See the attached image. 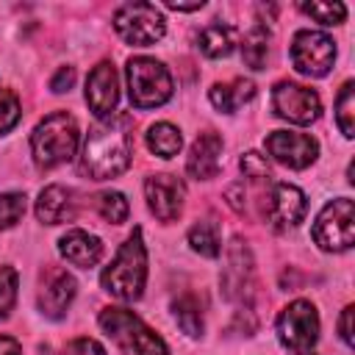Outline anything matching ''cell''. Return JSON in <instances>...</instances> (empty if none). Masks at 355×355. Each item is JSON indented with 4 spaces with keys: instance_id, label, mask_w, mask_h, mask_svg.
Returning a JSON list of instances; mask_svg holds the SVG:
<instances>
[{
    "instance_id": "13",
    "label": "cell",
    "mask_w": 355,
    "mask_h": 355,
    "mask_svg": "<svg viewBox=\"0 0 355 355\" xmlns=\"http://www.w3.org/2000/svg\"><path fill=\"white\" fill-rule=\"evenodd\" d=\"M144 197L150 211L161 219V222H172L180 216L183 211V197H186V186L180 178L175 175H150L144 183Z\"/></svg>"
},
{
    "instance_id": "37",
    "label": "cell",
    "mask_w": 355,
    "mask_h": 355,
    "mask_svg": "<svg viewBox=\"0 0 355 355\" xmlns=\"http://www.w3.org/2000/svg\"><path fill=\"white\" fill-rule=\"evenodd\" d=\"M166 8H172V11H197V8H202V0L200 3H166Z\"/></svg>"
},
{
    "instance_id": "27",
    "label": "cell",
    "mask_w": 355,
    "mask_h": 355,
    "mask_svg": "<svg viewBox=\"0 0 355 355\" xmlns=\"http://www.w3.org/2000/svg\"><path fill=\"white\" fill-rule=\"evenodd\" d=\"M97 211H100V216H103L105 222L119 225V222L128 219L130 205H128V200H125L122 191H100V194H97Z\"/></svg>"
},
{
    "instance_id": "7",
    "label": "cell",
    "mask_w": 355,
    "mask_h": 355,
    "mask_svg": "<svg viewBox=\"0 0 355 355\" xmlns=\"http://www.w3.org/2000/svg\"><path fill=\"white\" fill-rule=\"evenodd\" d=\"M114 28L128 44L147 47L164 36L166 22L153 3H125L114 14Z\"/></svg>"
},
{
    "instance_id": "29",
    "label": "cell",
    "mask_w": 355,
    "mask_h": 355,
    "mask_svg": "<svg viewBox=\"0 0 355 355\" xmlns=\"http://www.w3.org/2000/svg\"><path fill=\"white\" fill-rule=\"evenodd\" d=\"M25 214V194L22 191H8L0 194V230L14 227Z\"/></svg>"
},
{
    "instance_id": "1",
    "label": "cell",
    "mask_w": 355,
    "mask_h": 355,
    "mask_svg": "<svg viewBox=\"0 0 355 355\" xmlns=\"http://www.w3.org/2000/svg\"><path fill=\"white\" fill-rule=\"evenodd\" d=\"M133 158V119L128 114H114L100 119L83 141L80 172L92 180H108L122 175Z\"/></svg>"
},
{
    "instance_id": "35",
    "label": "cell",
    "mask_w": 355,
    "mask_h": 355,
    "mask_svg": "<svg viewBox=\"0 0 355 355\" xmlns=\"http://www.w3.org/2000/svg\"><path fill=\"white\" fill-rule=\"evenodd\" d=\"M338 333H341V338H344V344H355V338H352V305H347L344 311H341V319H338Z\"/></svg>"
},
{
    "instance_id": "30",
    "label": "cell",
    "mask_w": 355,
    "mask_h": 355,
    "mask_svg": "<svg viewBox=\"0 0 355 355\" xmlns=\"http://www.w3.org/2000/svg\"><path fill=\"white\" fill-rule=\"evenodd\" d=\"M14 302H17V269L0 266V319L11 313Z\"/></svg>"
},
{
    "instance_id": "25",
    "label": "cell",
    "mask_w": 355,
    "mask_h": 355,
    "mask_svg": "<svg viewBox=\"0 0 355 355\" xmlns=\"http://www.w3.org/2000/svg\"><path fill=\"white\" fill-rule=\"evenodd\" d=\"M172 311H175V319H178V324L186 336H200L202 333V311H200V305L191 294L178 297L172 302Z\"/></svg>"
},
{
    "instance_id": "15",
    "label": "cell",
    "mask_w": 355,
    "mask_h": 355,
    "mask_svg": "<svg viewBox=\"0 0 355 355\" xmlns=\"http://www.w3.org/2000/svg\"><path fill=\"white\" fill-rule=\"evenodd\" d=\"M75 297V277L67 275L64 269H47V275L42 277V288H39V308L44 316L50 319H61L69 308Z\"/></svg>"
},
{
    "instance_id": "32",
    "label": "cell",
    "mask_w": 355,
    "mask_h": 355,
    "mask_svg": "<svg viewBox=\"0 0 355 355\" xmlns=\"http://www.w3.org/2000/svg\"><path fill=\"white\" fill-rule=\"evenodd\" d=\"M239 166H241L244 178H250V180H263V178H269V161H266L261 153H244L241 161H239Z\"/></svg>"
},
{
    "instance_id": "23",
    "label": "cell",
    "mask_w": 355,
    "mask_h": 355,
    "mask_svg": "<svg viewBox=\"0 0 355 355\" xmlns=\"http://www.w3.org/2000/svg\"><path fill=\"white\" fill-rule=\"evenodd\" d=\"M266 53H269V31L263 25H255L241 42V58L250 69H263Z\"/></svg>"
},
{
    "instance_id": "24",
    "label": "cell",
    "mask_w": 355,
    "mask_h": 355,
    "mask_svg": "<svg viewBox=\"0 0 355 355\" xmlns=\"http://www.w3.org/2000/svg\"><path fill=\"white\" fill-rule=\"evenodd\" d=\"M189 244L205 255V258H216L219 255V225L214 219H200L191 230H189Z\"/></svg>"
},
{
    "instance_id": "21",
    "label": "cell",
    "mask_w": 355,
    "mask_h": 355,
    "mask_svg": "<svg viewBox=\"0 0 355 355\" xmlns=\"http://www.w3.org/2000/svg\"><path fill=\"white\" fill-rule=\"evenodd\" d=\"M197 44L200 50L208 55V58H225L230 55L233 44H236V31L230 25H222V22H211L200 31L197 36Z\"/></svg>"
},
{
    "instance_id": "36",
    "label": "cell",
    "mask_w": 355,
    "mask_h": 355,
    "mask_svg": "<svg viewBox=\"0 0 355 355\" xmlns=\"http://www.w3.org/2000/svg\"><path fill=\"white\" fill-rule=\"evenodd\" d=\"M0 355H22V347L11 336H0Z\"/></svg>"
},
{
    "instance_id": "20",
    "label": "cell",
    "mask_w": 355,
    "mask_h": 355,
    "mask_svg": "<svg viewBox=\"0 0 355 355\" xmlns=\"http://www.w3.org/2000/svg\"><path fill=\"white\" fill-rule=\"evenodd\" d=\"M252 94H255V83L247 80V78H236V80H227V83H216V86H211V92H208L211 103H214L219 111H225V114L239 111L247 100H252Z\"/></svg>"
},
{
    "instance_id": "31",
    "label": "cell",
    "mask_w": 355,
    "mask_h": 355,
    "mask_svg": "<svg viewBox=\"0 0 355 355\" xmlns=\"http://www.w3.org/2000/svg\"><path fill=\"white\" fill-rule=\"evenodd\" d=\"M19 119V97L8 89H0V136L11 130Z\"/></svg>"
},
{
    "instance_id": "17",
    "label": "cell",
    "mask_w": 355,
    "mask_h": 355,
    "mask_svg": "<svg viewBox=\"0 0 355 355\" xmlns=\"http://www.w3.org/2000/svg\"><path fill=\"white\" fill-rule=\"evenodd\" d=\"M219 158H222V136L214 133V130H205V133L197 136V141L189 150L186 172L197 180H208V178L216 175Z\"/></svg>"
},
{
    "instance_id": "26",
    "label": "cell",
    "mask_w": 355,
    "mask_h": 355,
    "mask_svg": "<svg viewBox=\"0 0 355 355\" xmlns=\"http://www.w3.org/2000/svg\"><path fill=\"white\" fill-rule=\"evenodd\" d=\"M336 122L347 139L355 136V83L347 80L336 97Z\"/></svg>"
},
{
    "instance_id": "4",
    "label": "cell",
    "mask_w": 355,
    "mask_h": 355,
    "mask_svg": "<svg viewBox=\"0 0 355 355\" xmlns=\"http://www.w3.org/2000/svg\"><path fill=\"white\" fill-rule=\"evenodd\" d=\"M100 327L125 355H166L164 338L128 308H105L100 313Z\"/></svg>"
},
{
    "instance_id": "8",
    "label": "cell",
    "mask_w": 355,
    "mask_h": 355,
    "mask_svg": "<svg viewBox=\"0 0 355 355\" xmlns=\"http://www.w3.org/2000/svg\"><path fill=\"white\" fill-rule=\"evenodd\" d=\"M336 61V42L322 31H297L291 39V64L308 78H322Z\"/></svg>"
},
{
    "instance_id": "2",
    "label": "cell",
    "mask_w": 355,
    "mask_h": 355,
    "mask_svg": "<svg viewBox=\"0 0 355 355\" xmlns=\"http://www.w3.org/2000/svg\"><path fill=\"white\" fill-rule=\"evenodd\" d=\"M144 280H147V250H144V241H141V230L136 227L125 239V244L119 247L114 261L105 266L100 283L111 297L133 302V300L141 297Z\"/></svg>"
},
{
    "instance_id": "3",
    "label": "cell",
    "mask_w": 355,
    "mask_h": 355,
    "mask_svg": "<svg viewBox=\"0 0 355 355\" xmlns=\"http://www.w3.org/2000/svg\"><path fill=\"white\" fill-rule=\"evenodd\" d=\"M78 122L67 111L47 114L31 133V153L39 169H53L58 164H67L75 158L78 150Z\"/></svg>"
},
{
    "instance_id": "34",
    "label": "cell",
    "mask_w": 355,
    "mask_h": 355,
    "mask_svg": "<svg viewBox=\"0 0 355 355\" xmlns=\"http://www.w3.org/2000/svg\"><path fill=\"white\" fill-rule=\"evenodd\" d=\"M72 83H75V69H72V67H58V72H55L53 80H50V89H53L55 94H61V92H69Z\"/></svg>"
},
{
    "instance_id": "18",
    "label": "cell",
    "mask_w": 355,
    "mask_h": 355,
    "mask_svg": "<svg viewBox=\"0 0 355 355\" xmlns=\"http://www.w3.org/2000/svg\"><path fill=\"white\" fill-rule=\"evenodd\" d=\"M58 252L72 263V266H80V269H92L100 258H103V244L97 236L86 233V230H67L61 239H58Z\"/></svg>"
},
{
    "instance_id": "5",
    "label": "cell",
    "mask_w": 355,
    "mask_h": 355,
    "mask_svg": "<svg viewBox=\"0 0 355 355\" xmlns=\"http://www.w3.org/2000/svg\"><path fill=\"white\" fill-rule=\"evenodd\" d=\"M128 94L136 108H155L172 97V78L155 58L136 55L128 61Z\"/></svg>"
},
{
    "instance_id": "38",
    "label": "cell",
    "mask_w": 355,
    "mask_h": 355,
    "mask_svg": "<svg viewBox=\"0 0 355 355\" xmlns=\"http://www.w3.org/2000/svg\"><path fill=\"white\" fill-rule=\"evenodd\" d=\"M294 355H313L311 349H302V352H294Z\"/></svg>"
},
{
    "instance_id": "11",
    "label": "cell",
    "mask_w": 355,
    "mask_h": 355,
    "mask_svg": "<svg viewBox=\"0 0 355 355\" xmlns=\"http://www.w3.org/2000/svg\"><path fill=\"white\" fill-rule=\"evenodd\" d=\"M266 153L288 169H305L316 161L319 141L313 136L297 133V130H272L266 136Z\"/></svg>"
},
{
    "instance_id": "12",
    "label": "cell",
    "mask_w": 355,
    "mask_h": 355,
    "mask_svg": "<svg viewBox=\"0 0 355 355\" xmlns=\"http://www.w3.org/2000/svg\"><path fill=\"white\" fill-rule=\"evenodd\" d=\"M305 211H308V200L291 183H275L263 200V214L275 230L297 227L305 219Z\"/></svg>"
},
{
    "instance_id": "6",
    "label": "cell",
    "mask_w": 355,
    "mask_h": 355,
    "mask_svg": "<svg viewBox=\"0 0 355 355\" xmlns=\"http://www.w3.org/2000/svg\"><path fill=\"white\" fill-rule=\"evenodd\" d=\"M313 241L327 252H344L355 241V208L349 197H338L322 208L313 222Z\"/></svg>"
},
{
    "instance_id": "19",
    "label": "cell",
    "mask_w": 355,
    "mask_h": 355,
    "mask_svg": "<svg viewBox=\"0 0 355 355\" xmlns=\"http://www.w3.org/2000/svg\"><path fill=\"white\" fill-rule=\"evenodd\" d=\"M75 214V200H72V191L64 189V186H47L39 191V200H36V216L39 222L44 225H61V222H69Z\"/></svg>"
},
{
    "instance_id": "22",
    "label": "cell",
    "mask_w": 355,
    "mask_h": 355,
    "mask_svg": "<svg viewBox=\"0 0 355 355\" xmlns=\"http://www.w3.org/2000/svg\"><path fill=\"white\" fill-rule=\"evenodd\" d=\"M180 144H183V136H180V130H178L175 125H169V122H155V125H150V130H147V147H150L155 155L172 158V155L180 153Z\"/></svg>"
},
{
    "instance_id": "9",
    "label": "cell",
    "mask_w": 355,
    "mask_h": 355,
    "mask_svg": "<svg viewBox=\"0 0 355 355\" xmlns=\"http://www.w3.org/2000/svg\"><path fill=\"white\" fill-rule=\"evenodd\" d=\"M277 338L283 347L302 352L311 349L319 338V313L308 300H294L277 316Z\"/></svg>"
},
{
    "instance_id": "10",
    "label": "cell",
    "mask_w": 355,
    "mask_h": 355,
    "mask_svg": "<svg viewBox=\"0 0 355 355\" xmlns=\"http://www.w3.org/2000/svg\"><path fill=\"white\" fill-rule=\"evenodd\" d=\"M272 108L280 119H288L294 125H308L319 119L322 103L319 94L308 86H300L294 80H277L272 89Z\"/></svg>"
},
{
    "instance_id": "14",
    "label": "cell",
    "mask_w": 355,
    "mask_h": 355,
    "mask_svg": "<svg viewBox=\"0 0 355 355\" xmlns=\"http://www.w3.org/2000/svg\"><path fill=\"white\" fill-rule=\"evenodd\" d=\"M116 100H119V86H116V69L111 61H100L89 78H86V103L89 108L105 119V116H114V108H116Z\"/></svg>"
},
{
    "instance_id": "33",
    "label": "cell",
    "mask_w": 355,
    "mask_h": 355,
    "mask_svg": "<svg viewBox=\"0 0 355 355\" xmlns=\"http://www.w3.org/2000/svg\"><path fill=\"white\" fill-rule=\"evenodd\" d=\"M64 355H105V349H103V347H100L94 338L80 336V338H72V341L67 344Z\"/></svg>"
},
{
    "instance_id": "16",
    "label": "cell",
    "mask_w": 355,
    "mask_h": 355,
    "mask_svg": "<svg viewBox=\"0 0 355 355\" xmlns=\"http://www.w3.org/2000/svg\"><path fill=\"white\" fill-rule=\"evenodd\" d=\"M227 266L222 269V288L227 300H239L252 280V258L247 244H241V239H233V244L227 247Z\"/></svg>"
},
{
    "instance_id": "28",
    "label": "cell",
    "mask_w": 355,
    "mask_h": 355,
    "mask_svg": "<svg viewBox=\"0 0 355 355\" xmlns=\"http://www.w3.org/2000/svg\"><path fill=\"white\" fill-rule=\"evenodd\" d=\"M300 11L313 17L322 25H341L347 17V6L344 3H300Z\"/></svg>"
}]
</instances>
